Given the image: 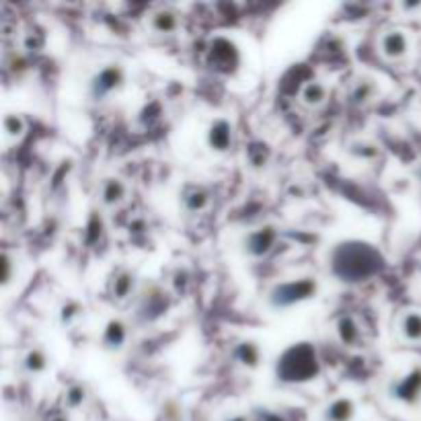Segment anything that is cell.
Listing matches in <instances>:
<instances>
[{"label": "cell", "mask_w": 421, "mask_h": 421, "mask_svg": "<svg viewBox=\"0 0 421 421\" xmlns=\"http://www.w3.org/2000/svg\"><path fill=\"white\" fill-rule=\"evenodd\" d=\"M331 272L341 282L358 284L376 276L385 267V257L374 245L362 241L339 243L331 251Z\"/></svg>", "instance_id": "6da1fadb"}, {"label": "cell", "mask_w": 421, "mask_h": 421, "mask_svg": "<svg viewBox=\"0 0 421 421\" xmlns=\"http://www.w3.org/2000/svg\"><path fill=\"white\" fill-rule=\"evenodd\" d=\"M321 362L311 344H294L276 362V378L284 385H304L317 381Z\"/></svg>", "instance_id": "7a4b0ae2"}, {"label": "cell", "mask_w": 421, "mask_h": 421, "mask_svg": "<svg viewBox=\"0 0 421 421\" xmlns=\"http://www.w3.org/2000/svg\"><path fill=\"white\" fill-rule=\"evenodd\" d=\"M319 294V282L317 278H294L288 282L276 284L267 292V304L274 311H288L294 309L306 300H313Z\"/></svg>", "instance_id": "3957f363"}, {"label": "cell", "mask_w": 421, "mask_h": 421, "mask_svg": "<svg viewBox=\"0 0 421 421\" xmlns=\"http://www.w3.org/2000/svg\"><path fill=\"white\" fill-rule=\"evenodd\" d=\"M387 397L401 407H418L421 403V364L393 378L387 385Z\"/></svg>", "instance_id": "277c9868"}, {"label": "cell", "mask_w": 421, "mask_h": 421, "mask_svg": "<svg viewBox=\"0 0 421 421\" xmlns=\"http://www.w3.org/2000/svg\"><path fill=\"white\" fill-rule=\"evenodd\" d=\"M125 84V70L121 64L111 62L101 66L88 80V97L93 101H105Z\"/></svg>", "instance_id": "5b68a950"}, {"label": "cell", "mask_w": 421, "mask_h": 421, "mask_svg": "<svg viewBox=\"0 0 421 421\" xmlns=\"http://www.w3.org/2000/svg\"><path fill=\"white\" fill-rule=\"evenodd\" d=\"M278 239H280V230L274 224H263L259 228L249 230L243 237L241 247H243V253L249 259H263L276 249Z\"/></svg>", "instance_id": "8992f818"}, {"label": "cell", "mask_w": 421, "mask_h": 421, "mask_svg": "<svg viewBox=\"0 0 421 421\" xmlns=\"http://www.w3.org/2000/svg\"><path fill=\"white\" fill-rule=\"evenodd\" d=\"M241 62L237 45L226 37H216L208 47V66L220 74H230Z\"/></svg>", "instance_id": "52a82bcc"}, {"label": "cell", "mask_w": 421, "mask_h": 421, "mask_svg": "<svg viewBox=\"0 0 421 421\" xmlns=\"http://www.w3.org/2000/svg\"><path fill=\"white\" fill-rule=\"evenodd\" d=\"M411 39L403 29H387L378 37V53L387 62H401L409 56Z\"/></svg>", "instance_id": "ba28073f"}, {"label": "cell", "mask_w": 421, "mask_h": 421, "mask_svg": "<svg viewBox=\"0 0 421 421\" xmlns=\"http://www.w3.org/2000/svg\"><path fill=\"white\" fill-rule=\"evenodd\" d=\"M206 144L216 154H226L234 146V128L226 117H216L206 132Z\"/></svg>", "instance_id": "9c48e42d"}, {"label": "cell", "mask_w": 421, "mask_h": 421, "mask_svg": "<svg viewBox=\"0 0 421 421\" xmlns=\"http://www.w3.org/2000/svg\"><path fill=\"white\" fill-rule=\"evenodd\" d=\"M130 339V327L121 319H109L101 333V348L105 352H121L128 346Z\"/></svg>", "instance_id": "30bf717a"}, {"label": "cell", "mask_w": 421, "mask_h": 421, "mask_svg": "<svg viewBox=\"0 0 421 421\" xmlns=\"http://www.w3.org/2000/svg\"><path fill=\"white\" fill-rule=\"evenodd\" d=\"M128 197V185L119 177H105L99 181V202L103 208H117Z\"/></svg>", "instance_id": "8fae6325"}, {"label": "cell", "mask_w": 421, "mask_h": 421, "mask_svg": "<svg viewBox=\"0 0 421 421\" xmlns=\"http://www.w3.org/2000/svg\"><path fill=\"white\" fill-rule=\"evenodd\" d=\"M179 202H181V208L187 214H200V212L208 210V206L212 202V195H210V191L204 185L189 183V185H185L181 189Z\"/></svg>", "instance_id": "7c38bea8"}, {"label": "cell", "mask_w": 421, "mask_h": 421, "mask_svg": "<svg viewBox=\"0 0 421 421\" xmlns=\"http://www.w3.org/2000/svg\"><path fill=\"white\" fill-rule=\"evenodd\" d=\"M169 309V300L167 294L160 288H150V292L146 296H142L140 306H138V317L142 321H154L160 315H165V311Z\"/></svg>", "instance_id": "4fadbf2b"}, {"label": "cell", "mask_w": 421, "mask_h": 421, "mask_svg": "<svg viewBox=\"0 0 421 421\" xmlns=\"http://www.w3.org/2000/svg\"><path fill=\"white\" fill-rule=\"evenodd\" d=\"M230 358L234 360L237 366L245 368V370H257L261 366V348L255 344V341H239L232 352H230Z\"/></svg>", "instance_id": "5bb4252c"}, {"label": "cell", "mask_w": 421, "mask_h": 421, "mask_svg": "<svg viewBox=\"0 0 421 421\" xmlns=\"http://www.w3.org/2000/svg\"><path fill=\"white\" fill-rule=\"evenodd\" d=\"M335 335L344 348H358L362 339V327L354 315H341L335 321Z\"/></svg>", "instance_id": "9a60e30c"}, {"label": "cell", "mask_w": 421, "mask_h": 421, "mask_svg": "<svg viewBox=\"0 0 421 421\" xmlns=\"http://www.w3.org/2000/svg\"><path fill=\"white\" fill-rule=\"evenodd\" d=\"M181 27V19L171 8H158L148 16V29L156 35H173Z\"/></svg>", "instance_id": "2e32d148"}, {"label": "cell", "mask_w": 421, "mask_h": 421, "mask_svg": "<svg viewBox=\"0 0 421 421\" xmlns=\"http://www.w3.org/2000/svg\"><path fill=\"white\" fill-rule=\"evenodd\" d=\"M47 368H49V358H47L45 350L39 348V346L29 348V350L23 354V358L19 360V370H21L23 374H27V376H39V374H43Z\"/></svg>", "instance_id": "e0dca14e"}, {"label": "cell", "mask_w": 421, "mask_h": 421, "mask_svg": "<svg viewBox=\"0 0 421 421\" xmlns=\"http://www.w3.org/2000/svg\"><path fill=\"white\" fill-rule=\"evenodd\" d=\"M354 418L356 403L350 397H335L321 411V421H354Z\"/></svg>", "instance_id": "ac0fdd59"}, {"label": "cell", "mask_w": 421, "mask_h": 421, "mask_svg": "<svg viewBox=\"0 0 421 421\" xmlns=\"http://www.w3.org/2000/svg\"><path fill=\"white\" fill-rule=\"evenodd\" d=\"M134 290H136V276H134V272H130L125 267H119L115 272V276L111 278V282H109L111 298L117 300V302H123V300H128L134 294Z\"/></svg>", "instance_id": "d6986e66"}, {"label": "cell", "mask_w": 421, "mask_h": 421, "mask_svg": "<svg viewBox=\"0 0 421 421\" xmlns=\"http://www.w3.org/2000/svg\"><path fill=\"white\" fill-rule=\"evenodd\" d=\"M327 99H329V88L321 80L304 82L302 88H300V95H298L300 105H304L306 109H319V107H323L327 103Z\"/></svg>", "instance_id": "ffe728a7"}, {"label": "cell", "mask_w": 421, "mask_h": 421, "mask_svg": "<svg viewBox=\"0 0 421 421\" xmlns=\"http://www.w3.org/2000/svg\"><path fill=\"white\" fill-rule=\"evenodd\" d=\"M397 333L405 344H421V311H405L399 317Z\"/></svg>", "instance_id": "44dd1931"}, {"label": "cell", "mask_w": 421, "mask_h": 421, "mask_svg": "<svg viewBox=\"0 0 421 421\" xmlns=\"http://www.w3.org/2000/svg\"><path fill=\"white\" fill-rule=\"evenodd\" d=\"M376 95H378V84L372 76L356 78L350 88V101L354 105H368L376 99Z\"/></svg>", "instance_id": "7402d4cb"}, {"label": "cell", "mask_w": 421, "mask_h": 421, "mask_svg": "<svg viewBox=\"0 0 421 421\" xmlns=\"http://www.w3.org/2000/svg\"><path fill=\"white\" fill-rule=\"evenodd\" d=\"M346 152L356 158V160H364V163H370V160H376L381 156V150L376 144L368 142V140H354L348 144Z\"/></svg>", "instance_id": "603a6c76"}, {"label": "cell", "mask_w": 421, "mask_h": 421, "mask_svg": "<svg viewBox=\"0 0 421 421\" xmlns=\"http://www.w3.org/2000/svg\"><path fill=\"white\" fill-rule=\"evenodd\" d=\"M2 128H4V134L10 138V140H19L25 136L27 132V121L23 115L19 113H6L4 119H2Z\"/></svg>", "instance_id": "cb8c5ba5"}, {"label": "cell", "mask_w": 421, "mask_h": 421, "mask_svg": "<svg viewBox=\"0 0 421 421\" xmlns=\"http://www.w3.org/2000/svg\"><path fill=\"white\" fill-rule=\"evenodd\" d=\"M86 397H88V395H86V387L80 385V383H72V385H68L66 391H64V405H66L68 409H78V407L84 405Z\"/></svg>", "instance_id": "d4e9b609"}, {"label": "cell", "mask_w": 421, "mask_h": 421, "mask_svg": "<svg viewBox=\"0 0 421 421\" xmlns=\"http://www.w3.org/2000/svg\"><path fill=\"white\" fill-rule=\"evenodd\" d=\"M247 158H249V165L255 167V169H261L269 163L272 158V150L267 148V144L263 142H253L249 148H247Z\"/></svg>", "instance_id": "484cf974"}, {"label": "cell", "mask_w": 421, "mask_h": 421, "mask_svg": "<svg viewBox=\"0 0 421 421\" xmlns=\"http://www.w3.org/2000/svg\"><path fill=\"white\" fill-rule=\"evenodd\" d=\"M82 311H84V306H82L80 302H76V300H66V302L60 306V313H58L60 325H62V327L74 325V323L80 319Z\"/></svg>", "instance_id": "4316f807"}, {"label": "cell", "mask_w": 421, "mask_h": 421, "mask_svg": "<svg viewBox=\"0 0 421 421\" xmlns=\"http://www.w3.org/2000/svg\"><path fill=\"white\" fill-rule=\"evenodd\" d=\"M14 278V259L4 251L0 255V280H2V286L6 288Z\"/></svg>", "instance_id": "83f0119b"}, {"label": "cell", "mask_w": 421, "mask_h": 421, "mask_svg": "<svg viewBox=\"0 0 421 421\" xmlns=\"http://www.w3.org/2000/svg\"><path fill=\"white\" fill-rule=\"evenodd\" d=\"M95 230H103V222H101V218L97 216V212H93V216L88 218V224H86V232H84V239H86V243L91 245V243H95L101 234H97Z\"/></svg>", "instance_id": "f1b7e54d"}, {"label": "cell", "mask_w": 421, "mask_h": 421, "mask_svg": "<svg viewBox=\"0 0 421 421\" xmlns=\"http://www.w3.org/2000/svg\"><path fill=\"white\" fill-rule=\"evenodd\" d=\"M401 8H403V10H407V12H413V10H420L421 2H403V4H401Z\"/></svg>", "instance_id": "f546056e"}, {"label": "cell", "mask_w": 421, "mask_h": 421, "mask_svg": "<svg viewBox=\"0 0 421 421\" xmlns=\"http://www.w3.org/2000/svg\"><path fill=\"white\" fill-rule=\"evenodd\" d=\"M416 177H418V179H420V181H421V163H420V165H418V169H416Z\"/></svg>", "instance_id": "4dcf8cb0"}]
</instances>
